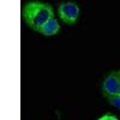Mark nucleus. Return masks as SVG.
<instances>
[{"label": "nucleus", "mask_w": 120, "mask_h": 120, "mask_svg": "<svg viewBox=\"0 0 120 120\" xmlns=\"http://www.w3.org/2000/svg\"><path fill=\"white\" fill-rule=\"evenodd\" d=\"M107 100H108V103L111 106L120 109V95L116 94V95H113V96H109V97H107Z\"/></svg>", "instance_id": "obj_5"}, {"label": "nucleus", "mask_w": 120, "mask_h": 120, "mask_svg": "<svg viewBox=\"0 0 120 120\" xmlns=\"http://www.w3.org/2000/svg\"><path fill=\"white\" fill-rule=\"evenodd\" d=\"M119 73H120V71H119Z\"/></svg>", "instance_id": "obj_9"}, {"label": "nucleus", "mask_w": 120, "mask_h": 120, "mask_svg": "<svg viewBox=\"0 0 120 120\" xmlns=\"http://www.w3.org/2000/svg\"><path fill=\"white\" fill-rule=\"evenodd\" d=\"M23 17L30 28L36 30V31H40V29L51 18L54 17V12L51 5L33 1V3H28L24 6Z\"/></svg>", "instance_id": "obj_1"}, {"label": "nucleus", "mask_w": 120, "mask_h": 120, "mask_svg": "<svg viewBox=\"0 0 120 120\" xmlns=\"http://www.w3.org/2000/svg\"><path fill=\"white\" fill-rule=\"evenodd\" d=\"M118 95H120V86H119V90H118Z\"/></svg>", "instance_id": "obj_8"}, {"label": "nucleus", "mask_w": 120, "mask_h": 120, "mask_svg": "<svg viewBox=\"0 0 120 120\" xmlns=\"http://www.w3.org/2000/svg\"><path fill=\"white\" fill-rule=\"evenodd\" d=\"M108 120H119L118 116L113 115V114H108Z\"/></svg>", "instance_id": "obj_6"}, {"label": "nucleus", "mask_w": 120, "mask_h": 120, "mask_svg": "<svg viewBox=\"0 0 120 120\" xmlns=\"http://www.w3.org/2000/svg\"><path fill=\"white\" fill-rule=\"evenodd\" d=\"M119 86H120V73L119 71H113L105 78L102 84V93L106 97L116 95Z\"/></svg>", "instance_id": "obj_3"}, {"label": "nucleus", "mask_w": 120, "mask_h": 120, "mask_svg": "<svg viewBox=\"0 0 120 120\" xmlns=\"http://www.w3.org/2000/svg\"><path fill=\"white\" fill-rule=\"evenodd\" d=\"M59 30H60V24L58 23L56 19L53 17V18L49 19V21L41 29H40L38 33H41L45 36H53V35H56L59 33Z\"/></svg>", "instance_id": "obj_4"}, {"label": "nucleus", "mask_w": 120, "mask_h": 120, "mask_svg": "<svg viewBox=\"0 0 120 120\" xmlns=\"http://www.w3.org/2000/svg\"><path fill=\"white\" fill-rule=\"evenodd\" d=\"M98 120H108V114H105L103 116H101Z\"/></svg>", "instance_id": "obj_7"}, {"label": "nucleus", "mask_w": 120, "mask_h": 120, "mask_svg": "<svg viewBox=\"0 0 120 120\" xmlns=\"http://www.w3.org/2000/svg\"><path fill=\"white\" fill-rule=\"evenodd\" d=\"M61 21L66 24H73L79 16V7L76 3H63L58 8Z\"/></svg>", "instance_id": "obj_2"}]
</instances>
